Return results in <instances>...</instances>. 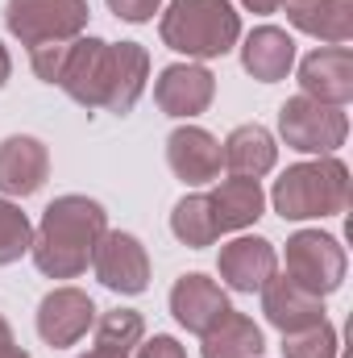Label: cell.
<instances>
[{"label": "cell", "instance_id": "cell-29", "mask_svg": "<svg viewBox=\"0 0 353 358\" xmlns=\"http://www.w3.org/2000/svg\"><path fill=\"white\" fill-rule=\"evenodd\" d=\"M137 358H187V350L179 346L175 338L158 334V338H150V342H142V346H137Z\"/></svg>", "mask_w": 353, "mask_h": 358}, {"label": "cell", "instance_id": "cell-30", "mask_svg": "<svg viewBox=\"0 0 353 358\" xmlns=\"http://www.w3.org/2000/svg\"><path fill=\"white\" fill-rule=\"evenodd\" d=\"M0 358H29L21 346H17V338H13V329H8L4 317H0Z\"/></svg>", "mask_w": 353, "mask_h": 358}, {"label": "cell", "instance_id": "cell-2", "mask_svg": "<svg viewBox=\"0 0 353 358\" xmlns=\"http://www.w3.org/2000/svg\"><path fill=\"white\" fill-rule=\"evenodd\" d=\"M270 204L283 221L341 217L350 208V167L333 155H320L316 163H295L274 179Z\"/></svg>", "mask_w": 353, "mask_h": 358}, {"label": "cell", "instance_id": "cell-27", "mask_svg": "<svg viewBox=\"0 0 353 358\" xmlns=\"http://www.w3.org/2000/svg\"><path fill=\"white\" fill-rule=\"evenodd\" d=\"M67 55H71V42H42V46H29V59H33V76L42 84H59L63 67H67Z\"/></svg>", "mask_w": 353, "mask_h": 358}, {"label": "cell", "instance_id": "cell-25", "mask_svg": "<svg viewBox=\"0 0 353 358\" xmlns=\"http://www.w3.org/2000/svg\"><path fill=\"white\" fill-rule=\"evenodd\" d=\"M33 246V225L29 217L13 204V200H0V267L17 263L21 255H29Z\"/></svg>", "mask_w": 353, "mask_h": 358}, {"label": "cell", "instance_id": "cell-8", "mask_svg": "<svg viewBox=\"0 0 353 358\" xmlns=\"http://www.w3.org/2000/svg\"><path fill=\"white\" fill-rule=\"evenodd\" d=\"M91 325H96V304H91L88 292H80V287H54L38 304V334L54 350L75 346L80 338H88Z\"/></svg>", "mask_w": 353, "mask_h": 358}, {"label": "cell", "instance_id": "cell-18", "mask_svg": "<svg viewBox=\"0 0 353 358\" xmlns=\"http://www.w3.org/2000/svg\"><path fill=\"white\" fill-rule=\"evenodd\" d=\"M278 8H287V21L299 34L329 46H345L353 38V0H278Z\"/></svg>", "mask_w": 353, "mask_h": 358}, {"label": "cell", "instance_id": "cell-26", "mask_svg": "<svg viewBox=\"0 0 353 358\" xmlns=\"http://www.w3.org/2000/svg\"><path fill=\"white\" fill-rule=\"evenodd\" d=\"M337 329L329 321H316L308 329L283 334V358H337Z\"/></svg>", "mask_w": 353, "mask_h": 358}, {"label": "cell", "instance_id": "cell-22", "mask_svg": "<svg viewBox=\"0 0 353 358\" xmlns=\"http://www.w3.org/2000/svg\"><path fill=\"white\" fill-rule=\"evenodd\" d=\"M266 342H262V329L254 325V317L246 313H225L208 334H204V358H262Z\"/></svg>", "mask_w": 353, "mask_h": 358}, {"label": "cell", "instance_id": "cell-7", "mask_svg": "<svg viewBox=\"0 0 353 358\" xmlns=\"http://www.w3.org/2000/svg\"><path fill=\"white\" fill-rule=\"evenodd\" d=\"M91 267H96V279L108 292L137 296V292L150 287V255H146V246L133 234L104 229V238L91 250Z\"/></svg>", "mask_w": 353, "mask_h": 358}, {"label": "cell", "instance_id": "cell-13", "mask_svg": "<svg viewBox=\"0 0 353 358\" xmlns=\"http://www.w3.org/2000/svg\"><path fill=\"white\" fill-rule=\"evenodd\" d=\"M216 271L233 292H262L278 271V255L266 238H233L220 246Z\"/></svg>", "mask_w": 353, "mask_h": 358}, {"label": "cell", "instance_id": "cell-23", "mask_svg": "<svg viewBox=\"0 0 353 358\" xmlns=\"http://www.w3.org/2000/svg\"><path fill=\"white\" fill-rule=\"evenodd\" d=\"M171 234H175L183 246H191V250H204V246H212V242L220 238L216 217H212V204H208L204 192H191V196H183L175 204V213H171Z\"/></svg>", "mask_w": 353, "mask_h": 358}, {"label": "cell", "instance_id": "cell-32", "mask_svg": "<svg viewBox=\"0 0 353 358\" xmlns=\"http://www.w3.org/2000/svg\"><path fill=\"white\" fill-rule=\"evenodd\" d=\"M241 4H246L250 13H274V8H278V0H241Z\"/></svg>", "mask_w": 353, "mask_h": 358}, {"label": "cell", "instance_id": "cell-14", "mask_svg": "<svg viewBox=\"0 0 353 358\" xmlns=\"http://www.w3.org/2000/svg\"><path fill=\"white\" fill-rule=\"evenodd\" d=\"M50 176V150L29 138L13 134L0 142V196H33Z\"/></svg>", "mask_w": 353, "mask_h": 358}, {"label": "cell", "instance_id": "cell-4", "mask_svg": "<svg viewBox=\"0 0 353 358\" xmlns=\"http://www.w3.org/2000/svg\"><path fill=\"white\" fill-rule=\"evenodd\" d=\"M88 0H8L4 25L25 46L42 42H75L88 29Z\"/></svg>", "mask_w": 353, "mask_h": 358}, {"label": "cell", "instance_id": "cell-5", "mask_svg": "<svg viewBox=\"0 0 353 358\" xmlns=\"http://www.w3.org/2000/svg\"><path fill=\"white\" fill-rule=\"evenodd\" d=\"M278 134L299 155H333L350 138V117L337 104H320L299 92L278 108Z\"/></svg>", "mask_w": 353, "mask_h": 358}, {"label": "cell", "instance_id": "cell-31", "mask_svg": "<svg viewBox=\"0 0 353 358\" xmlns=\"http://www.w3.org/2000/svg\"><path fill=\"white\" fill-rule=\"evenodd\" d=\"M80 358H129V355H125V350H112V346H100V342H96L88 355H80Z\"/></svg>", "mask_w": 353, "mask_h": 358}, {"label": "cell", "instance_id": "cell-24", "mask_svg": "<svg viewBox=\"0 0 353 358\" xmlns=\"http://www.w3.org/2000/svg\"><path fill=\"white\" fill-rule=\"evenodd\" d=\"M142 338H146V321L133 308H112V313L96 317V342L100 346H112V350L133 355L142 346Z\"/></svg>", "mask_w": 353, "mask_h": 358}, {"label": "cell", "instance_id": "cell-33", "mask_svg": "<svg viewBox=\"0 0 353 358\" xmlns=\"http://www.w3.org/2000/svg\"><path fill=\"white\" fill-rule=\"evenodd\" d=\"M8 71H13V59H8V50L0 46V88L8 84Z\"/></svg>", "mask_w": 353, "mask_h": 358}, {"label": "cell", "instance_id": "cell-21", "mask_svg": "<svg viewBox=\"0 0 353 358\" xmlns=\"http://www.w3.org/2000/svg\"><path fill=\"white\" fill-rule=\"evenodd\" d=\"M208 204H212V217H216V229L229 234V229H246L262 217L266 196L258 187V179H225L216 192H208Z\"/></svg>", "mask_w": 353, "mask_h": 358}, {"label": "cell", "instance_id": "cell-11", "mask_svg": "<svg viewBox=\"0 0 353 358\" xmlns=\"http://www.w3.org/2000/svg\"><path fill=\"white\" fill-rule=\"evenodd\" d=\"M216 96V76L200 63H171L154 80V100L167 117H200Z\"/></svg>", "mask_w": 353, "mask_h": 358}, {"label": "cell", "instance_id": "cell-12", "mask_svg": "<svg viewBox=\"0 0 353 358\" xmlns=\"http://www.w3.org/2000/svg\"><path fill=\"white\" fill-rule=\"evenodd\" d=\"M225 313H229V296H225V287L216 279H208L200 271L175 279V287H171V317H175L187 334H200L204 338Z\"/></svg>", "mask_w": 353, "mask_h": 358}, {"label": "cell", "instance_id": "cell-19", "mask_svg": "<svg viewBox=\"0 0 353 358\" xmlns=\"http://www.w3.org/2000/svg\"><path fill=\"white\" fill-rule=\"evenodd\" d=\"M241 67L258 84L287 80V71L295 67V42H291V34L278 29V25H258L254 34H246V42H241Z\"/></svg>", "mask_w": 353, "mask_h": 358}, {"label": "cell", "instance_id": "cell-17", "mask_svg": "<svg viewBox=\"0 0 353 358\" xmlns=\"http://www.w3.org/2000/svg\"><path fill=\"white\" fill-rule=\"evenodd\" d=\"M262 313L278 334H295V329L324 321V296H312L308 287L291 283L287 275H274L262 287Z\"/></svg>", "mask_w": 353, "mask_h": 358}, {"label": "cell", "instance_id": "cell-28", "mask_svg": "<svg viewBox=\"0 0 353 358\" xmlns=\"http://www.w3.org/2000/svg\"><path fill=\"white\" fill-rule=\"evenodd\" d=\"M108 8L121 21H129V25H146V21H154V13L163 8V0H108Z\"/></svg>", "mask_w": 353, "mask_h": 358}, {"label": "cell", "instance_id": "cell-10", "mask_svg": "<svg viewBox=\"0 0 353 358\" xmlns=\"http://www.w3.org/2000/svg\"><path fill=\"white\" fill-rule=\"evenodd\" d=\"M299 92L345 108L353 100V55L350 46H320L299 63Z\"/></svg>", "mask_w": 353, "mask_h": 358}, {"label": "cell", "instance_id": "cell-9", "mask_svg": "<svg viewBox=\"0 0 353 358\" xmlns=\"http://www.w3.org/2000/svg\"><path fill=\"white\" fill-rule=\"evenodd\" d=\"M59 88L84 108H104V92H108V42L104 38H84L80 34L71 42Z\"/></svg>", "mask_w": 353, "mask_h": 358}, {"label": "cell", "instance_id": "cell-6", "mask_svg": "<svg viewBox=\"0 0 353 358\" xmlns=\"http://www.w3.org/2000/svg\"><path fill=\"white\" fill-rule=\"evenodd\" d=\"M345 246L333 234L320 229H299L287 238V279L308 287L312 296H329L345 283Z\"/></svg>", "mask_w": 353, "mask_h": 358}, {"label": "cell", "instance_id": "cell-16", "mask_svg": "<svg viewBox=\"0 0 353 358\" xmlns=\"http://www.w3.org/2000/svg\"><path fill=\"white\" fill-rule=\"evenodd\" d=\"M150 80V55L137 42H112L108 46V92H104V113L125 117Z\"/></svg>", "mask_w": 353, "mask_h": 358}, {"label": "cell", "instance_id": "cell-3", "mask_svg": "<svg viewBox=\"0 0 353 358\" xmlns=\"http://www.w3.org/2000/svg\"><path fill=\"white\" fill-rule=\"evenodd\" d=\"M158 38L187 59H220L241 42V17L229 0H171Z\"/></svg>", "mask_w": 353, "mask_h": 358}, {"label": "cell", "instance_id": "cell-20", "mask_svg": "<svg viewBox=\"0 0 353 358\" xmlns=\"http://www.w3.org/2000/svg\"><path fill=\"white\" fill-rule=\"evenodd\" d=\"M220 155H225V167L241 179H262L266 171H274V163H278V146H274L270 129L258 125V121L237 125V129L225 138Z\"/></svg>", "mask_w": 353, "mask_h": 358}, {"label": "cell", "instance_id": "cell-15", "mask_svg": "<svg viewBox=\"0 0 353 358\" xmlns=\"http://www.w3.org/2000/svg\"><path fill=\"white\" fill-rule=\"evenodd\" d=\"M167 163L183 183H212L220 179L225 167V155H220V142L200 129V125H179L175 134L167 138Z\"/></svg>", "mask_w": 353, "mask_h": 358}, {"label": "cell", "instance_id": "cell-1", "mask_svg": "<svg viewBox=\"0 0 353 358\" xmlns=\"http://www.w3.org/2000/svg\"><path fill=\"white\" fill-rule=\"evenodd\" d=\"M108 229V213L104 204H96L88 196H59L46 204L38 229H33V267L46 279H75L91 263L96 242Z\"/></svg>", "mask_w": 353, "mask_h": 358}]
</instances>
